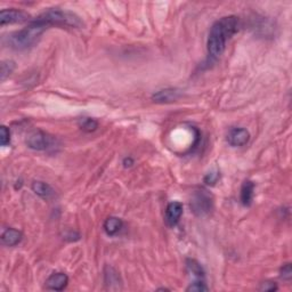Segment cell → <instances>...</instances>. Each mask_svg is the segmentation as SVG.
Here are the masks:
<instances>
[{
    "instance_id": "cell-1",
    "label": "cell",
    "mask_w": 292,
    "mask_h": 292,
    "mask_svg": "<svg viewBox=\"0 0 292 292\" xmlns=\"http://www.w3.org/2000/svg\"><path fill=\"white\" fill-rule=\"evenodd\" d=\"M239 30V18L234 15L222 17L214 23L207 40L209 56L217 60L222 56L226 43Z\"/></svg>"
},
{
    "instance_id": "cell-2",
    "label": "cell",
    "mask_w": 292,
    "mask_h": 292,
    "mask_svg": "<svg viewBox=\"0 0 292 292\" xmlns=\"http://www.w3.org/2000/svg\"><path fill=\"white\" fill-rule=\"evenodd\" d=\"M47 29L48 27L43 25L42 23L35 21V19H31L29 25L24 29L15 31L9 34L7 41L13 49L24 50L35 45Z\"/></svg>"
},
{
    "instance_id": "cell-3",
    "label": "cell",
    "mask_w": 292,
    "mask_h": 292,
    "mask_svg": "<svg viewBox=\"0 0 292 292\" xmlns=\"http://www.w3.org/2000/svg\"><path fill=\"white\" fill-rule=\"evenodd\" d=\"M35 21L42 23L47 27L49 26H63L71 27V29H80L84 26L82 19L77 14L70 10H63L58 8H53L43 11L34 18Z\"/></svg>"
},
{
    "instance_id": "cell-4",
    "label": "cell",
    "mask_w": 292,
    "mask_h": 292,
    "mask_svg": "<svg viewBox=\"0 0 292 292\" xmlns=\"http://www.w3.org/2000/svg\"><path fill=\"white\" fill-rule=\"evenodd\" d=\"M26 144L31 149L34 151H48V149L55 148L57 145V141L54 136L41 130H37L27 137Z\"/></svg>"
},
{
    "instance_id": "cell-5",
    "label": "cell",
    "mask_w": 292,
    "mask_h": 292,
    "mask_svg": "<svg viewBox=\"0 0 292 292\" xmlns=\"http://www.w3.org/2000/svg\"><path fill=\"white\" fill-rule=\"evenodd\" d=\"M191 209L196 216H204L212 209V199L206 191L195 192L191 200Z\"/></svg>"
},
{
    "instance_id": "cell-6",
    "label": "cell",
    "mask_w": 292,
    "mask_h": 292,
    "mask_svg": "<svg viewBox=\"0 0 292 292\" xmlns=\"http://www.w3.org/2000/svg\"><path fill=\"white\" fill-rule=\"evenodd\" d=\"M31 21L30 15L25 11L16 8H7L0 11V25L15 24V23H24Z\"/></svg>"
},
{
    "instance_id": "cell-7",
    "label": "cell",
    "mask_w": 292,
    "mask_h": 292,
    "mask_svg": "<svg viewBox=\"0 0 292 292\" xmlns=\"http://www.w3.org/2000/svg\"><path fill=\"white\" fill-rule=\"evenodd\" d=\"M180 89L177 88H165L162 90H159L155 94H153L152 101L155 102V103L159 104H164V103H172V102H176L181 97Z\"/></svg>"
},
{
    "instance_id": "cell-8",
    "label": "cell",
    "mask_w": 292,
    "mask_h": 292,
    "mask_svg": "<svg viewBox=\"0 0 292 292\" xmlns=\"http://www.w3.org/2000/svg\"><path fill=\"white\" fill-rule=\"evenodd\" d=\"M183 215V204L178 201H172L165 209V222L170 227H175L179 223Z\"/></svg>"
},
{
    "instance_id": "cell-9",
    "label": "cell",
    "mask_w": 292,
    "mask_h": 292,
    "mask_svg": "<svg viewBox=\"0 0 292 292\" xmlns=\"http://www.w3.org/2000/svg\"><path fill=\"white\" fill-rule=\"evenodd\" d=\"M250 140V134L247 129L244 128H233L230 130L227 135L228 144L234 146V147H240L248 144Z\"/></svg>"
},
{
    "instance_id": "cell-10",
    "label": "cell",
    "mask_w": 292,
    "mask_h": 292,
    "mask_svg": "<svg viewBox=\"0 0 292 292\" xmlns=\"http://www.w3.org/2000/svg\"><path fill=\"white\" fill-rule=\"evenodd\" d=\"M69 276L65 273H54L46 280V289L63 291L68 287Z\"/></svg>"
},
{
    "instance_id": "cell-11",
    "label": "cell",
    "mask_w": 292,
    "mask_h": 292,
    "mask_svg": "<svg viewBox=\"0 0 292 292\" xmlns=\"http://www.w3.org/2000/svg\"><path fill=\"white\" fill-rule=\"evenodd\" d=\"M31 188H32V191L35 194L45 200H49L55 196L54 188L50 186L49 184L45 183V181L35 180L33 181L32 185H31Z\"/></svg>"
},
{
    "instance_id": "cell-12",
    "label": "cell",
    "mask_w": 292,
    "mask_h": 292,
    "mask_svg": "<svg viewBox=\"0 0 292 292\" xmlns=\"http://www.w3.org/2000/svg\"><path fill=\"white\" fill-rule=\"evenodd\" d=\"M23 239V234L21 231L15 230V228H7V230L3 231L1 235V241L2 243L7 247H15L21 242Z\"/></svg>"
},
{
    "instance_id": "cell-13",
    "label": "cell",
    "mask_w": 292,
    "mask_h": 292,
    "mask_svg": "<svg viewBox=\"0 0 292 292\" xmlns=\"http://www.w3.org/2000/svg\"><path fill=\"white\" fill-rule=\"evenodd\" d=\"M255 187H256L255 184L252 183L251 180H246L242 184L240 198H241V202H242L244 207L251 206L252 201H254V196H255Z\"/></svg>"
},
{
    "instance_id": "cell-14",
    "label": "cell",
    "mask_w": 292,
    "mask_h": 292,
    "mask_svg": "<svg viewBox=\"0 0 292 292\" xmlns=\"http://www.w3.org/2000/svg\"><path fill=\"white\" fill-rule=\"evenodd\" d=\"M104 282L109 287V289H119L121 283L119 273L113 267L106 266L104 270Z\"/></svg>"
},
{
    "instance_id": "cell-15",
    "label": "cell",
    "mask_w": 292,
    "mask_h": 292,
    "mask_svg": "<svg viewBox=\"0 0 292 292\" xmlns=\"http://www.w3.org/2000/svg\"><path fill=\"white\" fill-rule=\"evenodd\" d=\"M104 231L109 236H114L119 233L124 227V222L119 217H109L104 222Z\"/></svg>"
},
{
    "instance_id": "cell-16",
    "label": "cell",
    "mask_w": 292,
    "mask_h": 292,
    "mask_svg": "<svg viewBox=\"0 0 292 292\" xmlns=\"http://www.w3.org/2000/svg\"><path fill=\"white\" fill-rule=\"evenodd\" d=\"M186 270L188 274L193 276L195 280H203L204 279V270L203 267L201 266L199 262H196L195 259H187L186 260Z\"/></svg>"
},
{
    "instance_id": "cell-17",
    "label": "cell",
    "mask_w": 292,
    "mask_h": 292,
    "mask_svg": "<svg viewBox=\"0 0 292 292\" xmlns=\"http://www.w3.org/2000/svg\"><path fill=\"white\" fill-rule=\"evenodd\" d=\"M79 127L86 133H93L98 128V122L93 118H81L79 120Z\"/></svg>"
},
{
    "instance_id": "cell-18",
    "label": "cell",
    "mask_w": 292,
    "mask_h": 292,
    "mask_svg": "<svg viewBox=\"0 0 292 292\" xmlns=\"http://www.w3.org/2000/svg\"><path fill=\"white\" fill-rule=\"evenodd\" d=\"M209 288L207 287V284L204 283L203 280H195L194 282L191 283L186 289L188 292H203V291H208Z\"/></svg>"
},
{
    "instance_id": "cell-19",
    "label": "cell",
    "mask_w": 292,
    "mask_h": 292,
    "mask_svg": "<svg viewBox=\"0 0 292 292\" xmlns=\"http://www.w3.org/2000/svg\"><path fill=\"white\" fill-rule=\"evenodd\" d=\"M15 69V62L13 61H3L1 63V80H5V79L9 76V74L13 72Z\"/></svg>"
},
{
    "instance_id": "cell-20",
    "label": "cell",
    "mask_w": 292,
    "mask_h": 292,
    "mask_svg": "<svg viewBox=\"0 0 292 292\" xmlns=\"http://www.w3.org/2000/svg\"><path fill=\"white\" fill-rule=\"evenodd\" d=\"M220 178V172L218 170H211L210 172H208L206 176H204V183L209 186H214V185L217 183V181L219 180Z\"/></svg>"
},
{
    "instance_id": "cell-21",
    "label": "cell",
    "mask_w": 292,
    "mask_h": 292,
    "mask_svg": "<svg viewBox=\"0 0 292 292\" xmlns=\"http://www.w3.org/2000/svg\"><path fill=\"white\" fill-rule=\"evenodd\" d=\"M0 144L1 146L10 144V132L6 126H1V128H0Z\"/></svg>"
},
{
    "instance_id": "cell-22",
    "label": "cell",
    "mask_w": 292,
    "mask_h": 292,
    "mask_svg": "<svg viewBox=\"0 0 292 292\" xmlns=\"http://www.w3.org/2000/svg\"><path fill=\"white\" fill-rule=\"evenodd\" d=\"M280 274H281V278L283 280H287V281H290L292 278V268H291V264H286L281 267L280 270Z\"/></svg>"
},
{
    "instance_id": "cell-23",
    "label": "cell",
    "mask_w": 292,
    "mask_h": 292,
    "mask_svg": "<svg viewBox=\"0 0 292 292\" xmlns=\"http://www.w3.org/2000/svg\"><path fill=\"white\" fill-rule=\"evenodd\" d=\"M260 291H276L278 290V286L275 282H263L262 286L259 288Z\"/></svg>"
},
{
    "instance_id": "cell-24",
    "label": "cell",
    "mask_w": 292,
    "mask_h": 292,
    "mask_svg": "<svg viewBox=\"0 0 292 292\" xmlns=\"http://www.w3.org/2000/svg\"><path fill=\"white\" fill-rule=\"evenodd\" d=\"M134 164V160H133V157H125V160H124V165L126 168L127 167H132V165Z\"/></svg>"
}]
</instances>
